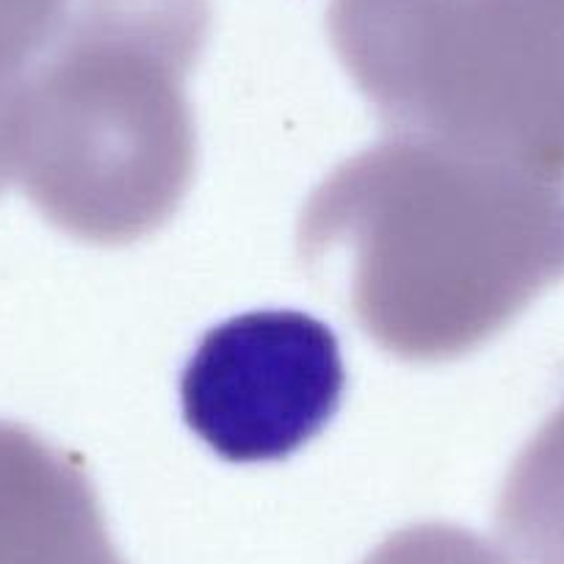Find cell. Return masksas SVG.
Wrapping results in <instances>:
<instances>
[{
    "label": "cell",
    "instance_id": "1",
    "mask_svg": "<svg viewBox=\"0 0 564 564\" xmlns=\"http://www.w3.org/2000/svg\"><path fill=\"white\" fill-rule=\"evenodd\" d=\"M300 249L307 263L346 260L351 311L384 351L454 360L564 280V188L388 135L313 192Z\"/></svg>",
    "mask_w": 564,
    "mask_h": 564
},
{
    "label": "cell",
    "instance_id": "2",
    "mask_svg": "<svg viewBox=\"0 0 564 564\" xmlns=\"http://www.w3.org/2000/svg\"><path fill=\"white\" fill-rule=\"evenodd\" d=\"M208 25L148 12L84 20L34 75L18 186L51 225L130 243L181 208L197 164L186 78Z\"/></svg>",
    "mask_w": 564,
    "mask_h": 564
},
{
    "label": "cell",
    "instance_id": "3",
    "mask_svg": "<svg viewBox=\"0 0 564 564\" xmlns=\"http://www.w3.org/2000/svg\"><path fill=\"white\" fill-rule=\"evenodd\" d=\"M329 36L388 135L564 188V31L545 0H333Z\"/></svg>",
    "mask_w": 564,
    "mask_h": 564
},
{
    "label": "cell",
    "instance_id": "4",
    "mask_svg": "<svg viewBox=\"0 0 564 564\" xmlns=\"http://www.w3.org/2000/svg\"><path fill=\"white\" fill-rule=\"evenodd\" d=\"M338 338L300 311H254L210 329L181 379L183 415L227 463H276L338 412Z\"/></svg>",
    "mask_w": 564,
    "mask_h": 564
},
{
    "label": "cell",
    "instance_id": "5",
    "mask_svg": "<svg viewBox=\"0 0 564 564\" xmlns=\"http://www.w3.org/2000/svg\"><path fill=\"white\" fill-rule=\"evenodd\" d=\"M0 564H124L73 457L0 421Z\"/></svg>",
    "mask_w": 564,
    "mask_h": 564
},
{
    "label": "cell",
    "instance_id": "6",
    "mask_svg": "<svg viewBox=\"0 0 564 564\" xmlns=\"http://www.w3.org/2000/svg\"><path fill=\"white\" fill-rule=\"evenodd\" d=\"M496 531L507 564H564V406L514 459Z\"/></svg>",
    "mask_w": 564,
    "mask_h": 564
},
{
    "label": "cell",
    "instance_id": "7",
    "mask_svg": "<svg viewBox=\"0 0 564 564\" xmlns=\"http://www.w3.org/2000/svg\"><path fill=\"white\" fill-rule=\"evenodd\" d=\"M80 7L84 0H0V197L18 183L31 80L64 40Z\"/></svg>",
    "mask_w": 564,
    "mask_h": 564
},
{
    "label": "cell",
    "instance_id": "8",
    "mask_svg": "<svg viewBox=\"0 0 564 564\" xmlns=\"http://www.w3.org/2000/svg\"><path fill=\"white\" fill-rule=\"evenodd\" d=\"M362 564H507L474 531L421 523L384 540Z\"/></svg>",
    "mask_w": 564,
    "mask_h": 564
},
{
    "label": "cell",
    "instance_id": "9",
    "mask_svg": "<svg viewBox=\"0 0 564 564\" xmlns=\"http://www.w3.org/2000/svg\"><path fill=\"white\" fill-rule=\"evenodd\" d=\"M547 3H551L553 12H556V18L562 20V25H564V0H547Z\"/></svg>",
    "mask_w": 564,
    "mask_h": 564
}]
</instances>
